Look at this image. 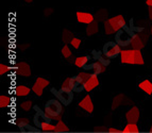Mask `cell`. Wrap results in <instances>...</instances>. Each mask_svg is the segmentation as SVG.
Here are the masks:
<instances>
[{
  "label": "cell",
  "mask_w": 152,
  "mask_h": 133,
  "mask_svg": "<svg viewBox=\"0 0 152 133\" xmlns=\"http://www.w3.org/2000/svg\"><path fill=\"white\" fill-rule=\"evenodd\" d=\"M124 98V95H118L116 98L114 99V101H113V105H112V109L113 110H115L116 107H118V105H120L122 103V99Z\"/></svg>",
  "instance_id": "obj_28"
},
{
  "label": "cell",
  "mask_w": 152,
  "mask_h": 133,
  "mask_svg": "<svg viewBox=\"0 0 152 133\" xmlns=\"http://www.w3.org/2000/svg\"><path fill=\"white\" fill-rule=\"evenodd\" d=\"M77 20L80 23H85V25H89L91 23L95 21V17L93 14L87 13V12H81V11H77L76 13Z\"/></svg>",
  "instance_id": "obj_13"
},
{
  "label": "cell",
  "mask_w": 152,
  "mask_h": 133,
  "mask_svg": "<svg viewBox=\"0 0 152 133\" xmlns=\"http://www.w3.org/2000/svg\"><path fill=\"white\" fill-rule=\"evenodd\" d=\"M150 131H151V132H152V126H151V127H150Z\"/></svg>",
  "instance_id": "obj_39"
},
{
  "label": "cell",
  "mask_w": 152,
  "mask_h": 133,
  "mask_svg": "<svg viewBox=\"0 0 152 133\" xmlns=\"http://www.w3.org/2000/svg\"><path fill=\"white\" fill-rule=\"evenodd\" d=\"M79 75L81 76L84 81V91H85V92L89 93V92H91V91H94L96 87H98V85H99L98 77L91 76L89 72H85V70L81 72Z\"/></svg>",
  "instance_id": "obj_5"
},
{
  "label": "cell",
  "mask_w": 152,
  "mask_h": 133,
  "mask_svg": "<svg viewBox=\"0 0 152 133\" xmlns=\"http://www.w3.org/2000/svg\"><path fill=\"white\" fill-rule=\"evenodd\" d=\"M62 35H63V36H62V39H63L64 43H68V42H70V39H72V37H71V35H72V34H71L70 32H69V31H67V30H64Z\"/></svg>",
  "instance_id": "obj_30"
},
{
  "label": "cell",
  "mask_w": 152,
  "mask_h": 133,
  "mask_svg": "<svg viewBox=\"0 0 152 133\" xmlns=\"http://www.w3.org/2000/svg\"><path fill=\"white\" fill-rule=\"evenodd\" d=\"M69 43H70V45L72 46V48L78 49V48H80V46H81L82 41H81V39H79V37H72Z\"/></svg>",
  "instance_id": "obj_29"
},
{
  "label": "cell",
  "mask_w": 152,
  "mask_h": 133,
  "mask_svg": "<svg viewBox=\"0 0 152 133\" xmlns=\"http://www.w3.org/2000/svg\"><path fill=\"white\" fill-rule=\"evenodd\" d=\"M146 4L148 8H152V0H146Z\"/></svg>",
  "instance_id": "obj_35"
},
{
  "label": "cell",
  "mask_w": 152,
  "mask_h": 133,
  "mask_svg": "<svg viewBox=\"0 0 152 133\" xmlns=\"http://www.w3.org/2000/svg\"><path fill=\"white\" fill-rule=\"evenodd\" d=\"M16 69H17V72L19 76H23V77L31 76V67L26 62H19L17 64V68Z\"/></svg>",
  "instance_id": "obj_16"
},
{
  "label": "cell",
  "mask_w": 152,
  "mask_h": 133,
  "mask_svg": "<svg viewBox=\"0 0 152 133\" xmlns=\"http://www.w3.org/2000/svg\"><path fill=\"white\" fill-rule=\"evenodd\" d=\"M50 84V81L48 79H46V78H43V77H38L36 78L35 82L33 83L32 85V92L38 96V97H42L44 94V90H45V87L49 86Z\"/></svg>",
  "instance_id": "obj_8"
},
{
  "label": "cell",
  "mask_w": 152,
  "mask_h": 133,
  "mask_svg": "<svg viewBox=\"0 0 152 133\" xmlns=\"http://www.w3.org/2000/svg\"><path fill=\"white\" fill-rule=\"evenodd\" d=\"M79 107H81L82 110H84L86 113H93L94 112V103H93V100H91V96L86 95L84 96L83 99L78 103Z\"/></svg>",
  "instance_id": "obj_12"
},
{
  "label": "cell",
  "mask_w": 152,
  "mask_h": 133,
  "mask_svg": "<svg viewBox=\"0 0 152 133\" xmlns=\"http://www.w3.org/2000/svg\"><path fill=\"white\" fill-rule=\"evenodd\" d=\"M107 131L109 132H122V130H118L117 128H109Z\"/></svg>",
  "instance_id": "obj_34"
},
{
  "label": "cell",
  "mask_w": 152,
  "mask_h": 133,
  "mask_svg": "<svg viewBox=\"0 0 152 133\" xmlns=\"http://www.w3.org/2000/svg\"><path fill=\"white\" fill-rule=\"evenodd\" d=\"M138 88L140 91L145 93V94H147L148 96H151L152 95V81H150L149 79H145L142 81L140 82V84H138Z\"/></svg>",
  "instance_id": "obj_18"
},
{
  "label": "cell",
  "mask_w": 152,
  "mask_h": 133,
  "mask_svg": "<svg viewBox=\"0 0 152 133\" xmlns=\"http://www.w3.org/2000/svg\"><path fill=\"white\" fill-rule=\"evenodd\" d=\"M102 51H103L104 56H107L109 59H115L118 56H120V46L116 42L110 41L103 45V48H102Z\"/></svg>",
  "instance_id": "obj_7"
},
{
  "label": "cell",
  "mask_w": 152,
  "mask_h": 133,
  "mask_svg": "<svg viewBox=\"0 0 152 133\" xmlns=\"http://www.w3.org/2000/svg\"><path fill=\"white\" fill-rule=\"evenodd\" d=\"M15 92H16V95L19 96V97H26V96H28V95L32 92V88L21 84V85H18V86L16 87Z\"/></svg>",
  "instance_id": "obj_20"
},
{
  "label": "cell",
  "mask_w": 152,
  "mask_h": 133,
  "mask_svg": "<svg viewBox=\"0 0 152 133\" xmlns=\"http://www.w3.org/2000/svg\"><path fill=\"white\" fill-rule=\"evenodd\" d=\"M56 132H68L69 127L64 123L63 120H58L56 123Z\"/></svg>",
  "instance_id": "obj_24"
},
{
  "label": "cell",
  "mask_w": 152,
  "mask_h": 133,
  "mask_svg": "<svg viewBox=\"0 0 152 133\" xmlns=\"http://www.w3.org/2000/svg\"><path fill=\"white\" fill-rule=\"evenodd\" d=\"M104 67H105V66H103L101 63H99L98 61H96V62L88 63L87 65H85V66L83 67V70L89 72L91 76L98 77V76L101 74V72H104Z\"/></svg>",
  "instance_id": "obj_10"
},
{
  "label": "cell",
  "mask_w": 152,
  "mask_h": 133,
  "mask_svg": "<svg viewBox=\"0 0 152 133\" xmlns=\"http://www.w3.org/2000/svg\"><path fill=\"white\" fill-rule=\"evenodd\" d=\"M91 56H93V58H94L95 61H98L99 63H101L103 66H109L110 64H111V61H110V59L107 58V56H104L103 51H97V50H93L91 51Z\"/></svg>",
  "instance_id": "obj_15"
},
{
  "label": "cell",
  "mask_w": 152,
  "mask_h": 133,
  "mask_svg": "<svg viewBox=\"0 0 152 133\" xmlns=\"http://www.w3.org/2000/svg\"><path fill=\"white\" fill-rule=\"evenodd\" d=\"M9 72V67L4 63H0V76H3Z\"/></svg>",
  "instance_id": "obj_32"
},
{
  "label": "cell",
  "mask_w": 152,
  "mask_h": 133,
  "mask_svg": "<svg viewBox=\"0 0 152 133\" xmlns=\"http://www.w3.org/2000/svg\"><path fill=\"white\" fill-rule=\"evenodd\" d=\"M131 46L133 49H138V50H142V49L145 48L146 46V39H144L142 36L137 35L135 39H133L131 43Z\"/></svg>",
  "instance_id": "obj_19"
},
{
  "label": "cell",
  "mask_w": 152,
  "mask_h": 133,
  "mask_svg": "<svg viewBox=\"0 0 152 133\" xmlns=\"http://www.w3.org/2000/svg\"><path fill=\"white\" fill-rule=\"evenodd\" d=\"M120 61L122 64L129 65H144L145 60L142 53L138 49H128L120 52Z\"/></svg>",
  "instance_id": "obj_1"
},
{
  "label": "cell",
  "mask_w": 152,
  "mask_h": 133,
  "mask_svg": "<svg viewBox=\"0 0 152 133\" xmlns=\"http://www.w3.org/2000/svg\"><path fill=\"white\" fill-rule=\"evenodd\" d=\"M122 132H124V133H128V132L136 133V132H140V129H138V127H137L136 123H128V125L124 128Z\"/></svg>",
  "instance_id": "obj_23"
},
{
  "label": "cell",
  "mask_w": 152,
  "mask_h": 133,
  "mask_svg": "<svg viewBox=\"0 0 152 133\" xmlns=\"http://www.w3.org/2000/svg\"><path fill=\"white\" fill-rule=\"evenodd\" d=\"M132 39L131 36L124 30V29H120L119 31H117L116 33H115V42H116L120 47H127L129 45H131Z\"/></svg>",
  "instance_id": "obj_9"
},
{
  "label": "cell",
  "mask_w": 152,
  "mask_h": 133,
  "mask_svg": "<svg viewBox=\"0 0 152 133\" xmlns=\"http://www.w3.org/2000/svg\"><path fill=\"white\" fill-rule=\"evenodd\" d=\"M62 109H63V103L56 98V99H50L48 100L45 104V111L46 113L50 115L51 117L62 114Z\"/></svg>",
  "instance_id": "obj_6"
},
{
  "label": "cell",
  "mask_w": 152,
  "mask_h": 133,
  "mask_svg": "<svg viewBox=\"0 0 152 133\" xmlns=\"http://www.w3.org/2000/svg\"><path fill=\"white\" fill-rule=\"evenodd\" d=\"M89 60H91V56H79V58H77V59L75 60V65H76L77 67H79V68L83 69V67L89 63Z\"/></svg>",
  "instance_id": "obj_21"
},
{
  "label": "cell",
  "mask_w": 152,
  "mask_h": 133,
  "mask_svg": "<svg viewBox=\"0 0 152 133\" xmlns=\"http://www.w3.org/2000/svg\"><path fill=\"white\" fill-rule=\"evenodd\" d=\"M150 32H151V34H152V25H151V28H150Z\"/></svg>",
  "instance_id": "obj_38"
},
{
  "label": "cell",
  "mask_w": 152,
  "mask_h": 133,
  "mask_svg": "<svg viewBox=\"0 0 152 133\" xmlns=\"http://www.w3.org/2000/svg\"><path fill=\"white\" fill-rule=\"evenodd\" d=\"M69 80H70V78H66L63 83H62L61 87H69Z\"/></svg>",
  "instance_id": "obj_33"
},
{
  "label": "cell",
  "mask_w": 152,
  "mask_h": 133,
  "mask_svg": "<svg viewBox=\"0 0 152 133\" xmlns=\"http://www.w3.org/2000/svg\"><path fill=\"white\" fill-rule=\"evenodd\" d=\"M9 104H10V97L4 94L0 95V107H1V109H4V107Z\"/></svg>",
  "instance_id": "obj_25"
},
{
  "label": "cell",
  "mask_w": 152,
  "mask_h": 133,
  "mask_svg": "<svg viewBox=\"0 0 152 133\" xmlns=\"http://www.w3.org/2000/svg\"><path fill=\"white\" fill-rule=\"evenodd\" d=\"M18 128L20 132H31V133H37L41 132V129L37 127H33V126L29 125L27 121H18Z\"/></svg>",
  "instance_id": "obj_17"
},
{
  "label": "cell",
  "mask_w": 152,
  "mask_h": 133,
  "mask_svg": "<svg viewBox=\"0 0 152 133\" xmlns=\"http://www.w3.org/2000/svg\"><path fill=\"white\" fill-rule=\"evenodd\" d=\"M98 31H99V26H98V23H97L96 21H93V23H91L89 25H87L86 34L88 36L95 35L96 33H98Z\"/></svg>",
  "instance_id": "obj_22"
},
{
  "label": "cell",
  "mask_w": 152,
  "mask_h": 133,
  "mask_svg": "<svg viewBox=\"0 0 152 133\" xmlns=\"http://www.w3.org/2000/svg\"><path fill=\"white\" fill-rule=\"evenodd\" d=\"M42 131H44V132H56V126L49 124V125L46 126L45 128L42 129Z\"/></svg>",
  "instance_id": "obj_31"
},
{
  "label": "cell",
  "mask_w": 152,
  "mask_h": 133,
  "mask_svg": "<svg viewBox=\"0 0 152 133\" xmlns=\"http://www.w3.org/2000/svg\"><path fill=\"white\" fill-rule=\"evenodd\" d=\"M33 110L35 111V114L33 116V123H34V125H35L37 128H39L42 130V129L45 128L47 125L51 124V116L48 115V114L46 113V111L44 112L38 105H34V107H33Z\"/></svg>",
  "instance_id": "obj_4"
},
{
  "label": "cell",
  "mask_w": 152,
  "mask_h": 133,
  "mask_svg": "<svg viewBox=\"0 0 152 133\" xmlns=\"http://www.w3.org/2000/svg\"><path fill=\"white\" fill-rule=\"evenodd\" d=\"M50 92L66 107L70 104L74 100V91L70 87H61L60 90H56L54 87H52Z\"/></svg>",
  "instance_id": "obj_3"
},
{
  "label": "cell",
  "mask_w": 152,
  "mask_h": 133,
  "mask_svg": "<svg viewBox=\"0 0 152 133\" xmlns=\"http://www.w3.org/2000/svg\"><path fill=\"white\" fill-rule=\"evenodd\" d=\"M61 53L64 59H69V58L71 56V54H72V52H71V49L69 48L67 45H64L61 49Z\"/></svg>",
  "instance_id": "obj_26"
},
{
  "label": "cell",
  "mask_w": 152,
  "mask_h": 133,
  "mask_svg": "<svg viewBox=\"0 0 152 133\" xmlns=\"http://www.w3.org/2000/svg\"><path fill=\"white\" fill-rule=\"evenodd\" d=\"M25 1H26L27 3H31V2L33 1V0H25Z\"/></svg>",
  "instance_id": "obj_37"
},
{
  "label": "cell",
  "mask_w": 152,
  "mask_h": 133,
  "mask_svg": "<svg viewBox=\"0 0 152 133\" xmlns=\"http://www.w3.org/2000/svg\"><path fill=\"white\" fill-rule=\"evenodd\" d=\"M32 101H30V100H26V101H23V102L20 103V107L21 110L25 111V112H28V111H30L31 109H32Z\"/></svg>",
  "instance_id": "obj_27"
},
{
  "label": "cell",
  "mask_w": 152,
  "mask_h": 133,
  "mask_svg": "<svg viewBox=\"0 0 152 133\" xmlns=\"http://www.w3.org/2000/svg\"><path fill=\"white\" fill-rule=\"evenodd\" d=\"M127 25V21L124 19L122 15H116L113 17L109 18L105 23H104V32L109 35L115 34L117 31H119L124 26Z\"/></svg>",
  "instance_id": "obj_2"
},
{
  "label": "cell",
  "mask_w": 152,
  "mask_h": 133,
  "mask_svg": "<svg viewBox=\"0 0 152 133\" xmlns=\"http://www.w3.org/2000/svg\"><path fill=\"white\" fill-rule=\"evenodd\" d=\"M148 14H149V18L152 20V8H149V11H148Z\"/></svg>",
  "instance_id": "obj_36"
},
{
  "label": "cell",
  "mask_w": 152,
  "mask_h": 133,
  "mask_svg": "<svg viewBox=\"0 0 152 133\" xmlns=\"http://www.w3.org/2000/svg\"><path fill=\"white\" fill-rule=\"evenodd\" d=\"M69 87L76 93H80L84 91V81L80 75L71 77L69 80Z\"/></svg>",
  "instance_id": "obj_11"
},
{
  "label": "cell",
  "mask_w": 152,
  "mask_h": 133,
  "mask_svg": "<svg viewBox=\"0 0 152 133\" xmlns=\"http://www.w3.org/2000/svg\"><path fill=\"white\" fill-rule=\"evenodd\" d=\"M126 119L128 123H137L140 119V109L137 107H132L126 113Z\"/></svg>",
  "instance_id": "obj_14"
}]
</instances>
